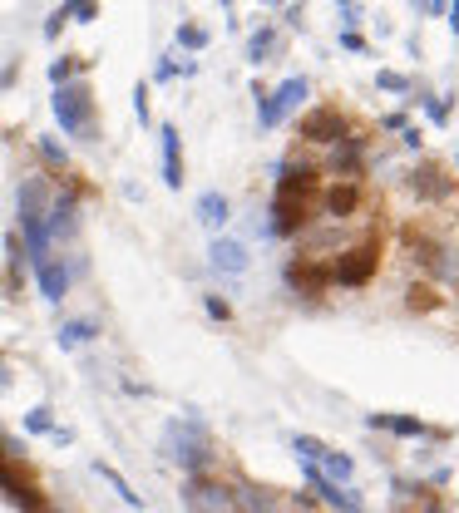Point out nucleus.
Returning a JSON list of instances; mask_svg holds the SVG:
<instances>
[{
    "label": "nucleus",
    "instance_id": "nucleus-8",
    "mask_svg": "<svg viewBox=\"0 0 459 513\" xmlns=\"http://www.w3.org/2000/svg\"><path fill=\"white\" fill-rule=\"evenodd\" d=\"M5 489H10V504L25 513H45V499H40V489L30 484V479H20V464L10 459L5 464Z\"/></svg>",
    "mask_w": 459,
    "mask_h": 513
},
{
    "label": "nucleus",
    "instance_id": "nucleus-10",
    "mask_svg": "<svg viewBox=\"0 0 459 513\" xmlns=\"http://www.w3.org/2000/svg\"><path fill=\"white\" fill-rule=\"evenodd\" d=\"M158 138H163V183H168V188H178V183H183V163H178V128H173V123H163V128H158Z\"/></svg>",
    "mask_w": 459,
    "mask_h": 513
},
{
    "label": "nucleus",
    "instance_id": "nucleus-28",
    "mask_svg": "<svg viewBox=\"0 0 459 513\" xmlns=\"http://www.w3.org/2000/svg\"><path fill=\"white\" fill-rule=\"evenodd\" d=\"M430 513H440V509H430Z\"/></svg>",
    "mask_w": 459,
    "mask_h": 513
},
{
    "label": "nucleus",
    "instance_id": "nucleus-26",
    "mask_svg": "<svg viewBox=\"0 0 459 513\" xmlns=\"http://www.w3.org/2000/svg\"><path fill=\"white\" fill-rule=\"evenodd\" d=\"M40 148H45V158H50V163H65V153H60V143H55V138H45Z\"/></svg>",
    "mask_w": 459,
    "mask_h": 513
},
{
    "label": "nucleus",
    "instance_id": "nucleus-6",
    "mask_svg": "<svg viewBox=\"0 0 459 513\" xmlns=\"http://www.w3.org/2000/svg\"><path fill=\"white\" fill-rule=\"evenodd\" d=\"M341 133H345V118L336 104H321V109H311L302 118V138H311V143H336Z\"/></svg>",
    "mask_w": 459,
    "mask_h": 513
},
{
    "label": "nucleus",
    "instance_id": "nucleus-19",
    "mask_svg": "<svg viewBox=\"0 0 459 513\" xmlns=\"http://www.w3.org/2000/svg\"><path fill=\"white\" fill-rule=\"evenodd\" d=\"M178 45L203 50V45H208V30H203V25H178Z\"/></svg>",
    "mask_w": 459,
    "mask_h": 513
},
{
    "label": "nucleus",
    "instance_id": "nucleus-15",
    "mask_svg": "<svg viewBox=\"0 0 459 513\" xmlns=\"http://www.w3.org/2000/svg\"><path fill=\"white\" fill-rule=\"evenodd\" d=\"M321 282H326V272H321V267H311V262H306V267H302V262L292 267V287H302L306 297H316V292H321Z\"/></svg>",
    "mask_w": 459,
    "mask_h": 513
},
{
    "label": "nucleus",
    "instance_id": "nucleus-25",
    "mask_svg": "<svg viewBox=\"0 0 459 513\" xmlns=\"http://www.w3.org/2000/svg\"><path fill=\"white\" fill-rule=\"evenodd\" d=\"M208 316H218V321H228V316H232V307H228V302H218V297H208Z\"/></svg>",
    "mask_w": 459,
    "mask_h": 513
},
{
    "label": "nucleus",
    "instance_id": "nucleus-3",
    "mask_svg": "<svg viewBox=\"0 0 459 513\" xmlns=\"http://www.w3.org/2000/svg\"><path fill=\"white\" fill-rule=\"evenodd\" d=\"M55 118L65 123V133H84L89 118H94L89 89H84V84H65V89H55Z\"/></svg>",
    "mask_w": 459,
    "mask_h": 513
},
{
    "label": "nucleus",
    "instance_id": "nucleus-1",
    "mask_svg": "<svg viewBox=\"0 0 459 513\" xmlns=\"http://www.w3.org/2000/svg\"><path fill=\"white\" fill-rule=\"evenodd\" d=\"M316 188V173L311 168H287L282 183H277V198H272V232H297L306 222V198Z\"/></svg>",
    "mask_w": 459,
    "mask_h": 513
},
{
    "label": "nucleus",
    "instance_id": "nucleus-23",
    "mask_svg": "<svg viewBox=\"0 0 459 513\" xmlns=\"http://www.w3.org/2000/svg\"><path fill=\"white\" fill-rule=\"evenodd\" d=\"M380 89H390V94H405V89H410V79H405V75H395V70H380Z\"/></svg>",
    "mask_w": 459,
    "mask_h": 513
},
{
    "label": "nucleus",
    "instance_id": "nucleus-27",
    "mask_svg": "<svg viewBox=\"0 0 459 513\" xmlns=\"http://www.w3.org/2000/svg\"><path fill=\"white\" fill-rule=\"evenodd\" d=\"M336 5H350V0H336Z\"/></svg>",
    "mask_w": 459,
    "mask_h": 513
},
{
    "label": "nucleus",
    "instance_id": "nucleus-21",
    "mask_svg": "<svg viewBox=\"0 0 459 513\" xmlns=\"http://www.w3.org/2000/svg\"><path fill=\"white\" fill-rule=\"evenodd\" d=\"M25 429H30V434H55V429H50V410H45V405H40V410H30V414H25Z\"/></svg>",
    "mask_w": 459,
    "mask_h": 513
},
{
    "label": "nucleus",
    "instance_id": "nucleus-2",
    "mask_svg": "<svg viewBox=\"0 0 459 513\" xmlns=\"http://www.w3.org/2000/svg\"><path fill=\"white\" fill-rule=\"evenodd\" d=\"M375 267H380V242H360V247L341 252V262L331 267V277H336L341 287H365V282L375 277Z\"/></svg>",
    "mask_w": 459,
    "mask_h": 513
},
{
    "label": "nucleus",
    "instance_id": "nucleus-12",
    "mask_svg": "<svg viewBox=\"0 0 459 513\" xmlns=\"http://www.w3.org/2000/svg\"><path fill=\"white\" fill-rule=\"evenodd\" d=\"M35 272H40V292H45L50 302H60V297H65V287H70V272H65V267H55V262H40Z\"/></svg>",
    "mask_w": 459,
    "mask_h": 513
},
{
    "label": "nucleus",
    "instance_id": "nucleus-5",
    "mask_svg": "<svg viewBox=\"0 0 459 513\" xmlns=\"http://www.w3.org/2000/svg\"><path fill=\"white\" fill-rule=\"evenodd\" d=\"M168 444H173V459L188 464L193 474L208 469V439H203V429H198L193 419H188V424H173V429H168Z\"/></svg>",
    "mask_w": 459,
    "mask_h": 513
},
{
    "label": "nucleus",
    "instance_id": "nucleus-18",
    "mask_svg": "<svg viewBox=\"0 0 459 513\" xmlns=\"http://www.w3.org/2000/svg\"><path fill=\"white\" fill-rule=\"evenodd\" d=\"M370 424L375 429H395V434H425L420 419H400V414H370Z\"/></svg>",
    "mask_w": 459,
    "mask_h": 513
},
{
    "label": "nucleus",
    "instance_id": "nucleus-7",
    "mask_svg": "<svg viewBox=\"0 0 459 513\" xmlns=\"http://www.w3.org/2000/svg\"><path fill=\"white\" fill-rule=\"evenodd\" d=\"M302 99H306V79H287L272 99L257 109V114H262V128H277V123H282V118H287V114H292Z\"/></svg>",
    "mask_w": 459,
    "mask_h": 513
},
{
    "label": "nucleus",
    "instance_id": "nucleus-24",
    "mask_svg": "<svg viewBox=\"0 0 459 513\" xmlns=\"http://www.w3.org/2000/svg\"><path fill=\"white\" fill-rule=\"evenodd\" d=\"M267 50H272V30H257V35H252V60L262 65V55H267Z\"/></svg>",
    "mask_w": 459,
    "mask_h": 513
},
{
    "label": "nucleus",
    "instance_id": "nucleus-20",
    "mask_svg": "<svg viewBox=\"0 0 459 513\" xmlns=\"http://www.w3.org/2000/svg\"><path fill=\"white\" fill-rule=\"evenodd\" d=\"M410 307H415V311H435V307H440V297H435L430 287H410Z\"/></svg>",
    "mask_w": 459,
    "mask_h": 513
},
{
    "label": "nucleus",
    "instance_id": "nucleus-17",
    "mask_svg": "<svg viewBox=\"0 0 459 513\" xmlns=\"http://www.w3.org/2000/svg\"><path fill=\"white\" fill-rule=\"evenodd\" d=\"M355 203H360V193H355L350 183H336V188L326 193V207H331L336 217H345V212H350V207H355Z\"/></svg>",
    "mask_w": 459,
    "mask_h": 513
},
{
    "label": "nucleus",
    "instance_id": "nucleus-14",
    "mask_svg": "<svg viewBox=\"0 0 459 513\" xmlns=\"http://www.w3.org/2000/svg\"><path fill=\"white\" fill-rule=\"evenodd\" d=\"M94 474H99V479H104V484H114V494H118V499H123V504H133V509H138V504H143V499H138V494H133V489H128V479H123V474H118L114 464H94Z\"/></svg>",
    "mask_w": 459,
    "mask_h": 513
},
{
    "label": "nucleus",
    "instance_id": "nucleus-11",
    "mask_svg": "<svg viewBox=\"0 0 459 513\" xmlns=\"http://www.w3.org/2000/svg\"><path fill=\"white\" fill-rule=\"evenodd\" d=\"M213 267H223V272H247V247L242 242H232V237H218L213 242Z\"/></svg>",
    "mask_w": 459,
    "mask_h": 513
},
{
    "label": "nucleus",
    "instance_id": "nucleus-13",
    "mask_svg": "<svg viewBox=\"0 0 459 513\" xmlns=\"http://www.w3.org/2000/svg\"><path fill=\"white\" fill-rule=\"evenodd\" d=\"M198 217H203V227L218 232V227L228 222V198H223V193H203V198H198Z\"/></svg>",
    "mask_w": 459,
    "mask_h": 513
},
{
    "label": "nucleus",
    "instance_id": "nucleus-16",
    "mask_svg": "<svg viewBox=\"0 0 459 513\" xmlns=\"http://www.w3.org/2000/svg\"><path fill=\"white\" fill-rule=\"evenodd\" d=\"M84 341H94V321H65V326H60V346H65V351H74V346H84Z\"/></svg>",
    "mask_w": 459,
    "mask_h": 513
},
{
    "label": "nucleus",
    "instance_id": "nucleus-9",
    "mask_svg": "<svg viewBox=\"0 0 459 513\" xmlns=\"http://www.w3.org/2000/svg\"><path fill=\"white\" fill-rule=\"evenodd\" d=\"M188 504H193V513H228L232 509V499L218 484H208V479H193V484H188Z\"/></svg>",
    "mask_w": 459,
    "mask_h": 513
},
{
    "label": "nucleus",
    "instance_id": "nucleus-22",
    "mask_svg": "<svg viewBox=\"0 0 459 513\" xmlns=\"http://www.w3.org/2000/svg\"><path fill=\"white\" fill-rule=\"evenodd\" d=\"M70 75H74V60H55V65H50V79H55V89H65V84H70Z\"/></svg>",
    "mask_w": 459,
    "mask_h": 513
},
{
    "label": "nucleus",
    "instance_id": "nucleus-4",
    "mask_svg": "<svg viewBox=\"0 0 459 513\" xmlns=\"http://www.w3.org/2000/svg\"><path fill=\"white\" fill-rule=\"evenodd\" d=\"M297 454H302V459H311L326 479L350 484V459H345L341 449H331V444H321V439H311V434H297Z\"/></svg>",
    "mask_w": 459,
    "mask_h": 513
}]
</instances>
